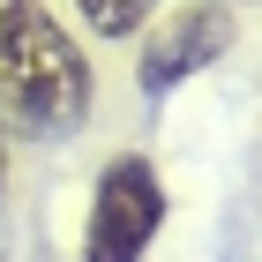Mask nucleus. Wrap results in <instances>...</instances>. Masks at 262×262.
I'll use <instances>...</instances> for the list:
<instances>
[{
  "label": "nucleus",
  "instance_id": "nucleus-1",
  "mask_svg": "<svg viewBox=\"0 0 262 262\" xmlns=\"http://www.w3.org/2000/svg\"><path fill=\"white\" fill-rule=\"evenodd\" d=\"M98 75L45 0H0V127L75 135L90 120Z\"/></svg>",
  "mask_w": 262,
  "mask_h": 262
},
{
  "label": "nucleus",
  "instance_id": "nucleus-2",
  "mask_svg": "<svg viewBox=\"0 0 262 262\" xmlns=\"http://www.w3.org/2000/svg\"><path fill=\"white\" fill-rule=\"evenodd\" d=\"M165 225V180L150 158H113L90 187V225H82V262H142Z\"/></svg>",
  "mask_w": 262,
  "mask_h": 262
},
{
  "label": "nucleus",
  "instance_id": "nucleus-3",
  "mask_svg": "<svg viewBox=\"0 0 262 262\" xmlns=\"http://www.w3.org/2000/svg\"><path fill=\"white\" fill-rule=\"evenodd\" d=\"M232 0H187V8H172V15L142 38V60H135V82L142 98H165V90H180L195 68L225 60L232 53Z\"/></svg>",
  "mask_w": 262,
  "mask_h": 262
},
{
  "label": "nucleus",
  "instance_id": "nucleus-4",
  "mask_svg": "<svg viewBox=\"0 0 262 262\" xmlns=\"http://www.w3.org/2000/svg\"><path fill=\"white\" fill-rule=\"evenodd\" d=\"M75 8L98 38H142L150 15H158V0H75Z\"/></svg>",
  "mask_w": 262,
  "mask_h": 262
},
{
  "label": "nucleus",
  "instance_id": "nucleus-5",
  "mask_svg": "<svg viewBox=\"0 0 262 262\" xmlns=\"http://www.w3.org/2000/svg\"><path fill=\"white\" fill-rule=\"evenodd\" d=\"M0 195H8V127H0Z\"/></svg>",
  "mask_w": 262,
  "mask_h": 262
}]
</instances>
